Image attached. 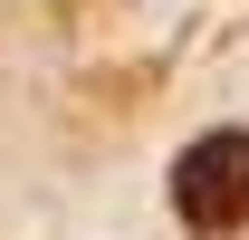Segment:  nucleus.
<instances>
[{
    "label": "nucleus",
    "instance_id": "1",
    "mask_svg": "<svg viewBox=\"0 0 249 240\" xmlns=\"http://www.w3.org/2000/svg\"><path fill=\"white\" fill-rule=\"evenodd\" d=\"M173 211H182L201 240H240L249 231V135L220 125L173 163Z\"/></svg>",
    "mask_w": 249,
    "mask_h": 240
}]
</instances>
